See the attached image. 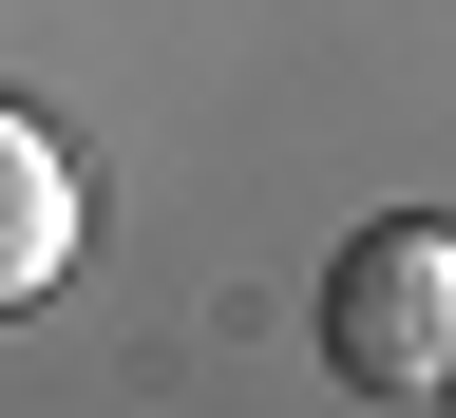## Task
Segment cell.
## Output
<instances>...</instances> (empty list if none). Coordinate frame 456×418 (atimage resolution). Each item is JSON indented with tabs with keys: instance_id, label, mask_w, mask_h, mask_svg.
Here are the masks:
<instances>
[{
	"instance_id": "2",
	"label": "cell",
	"mask_w": 456,
	"mask_h": 418,
	"mask_svg": "<svg viewBox=\"0 0 456 418\" xmlns=\"http://www.w3.org/2000/svg\"><path fill=\"white\" fill-rule=\"evenodd\" d=\"M57 266H77V171H57L38 114H0V324H20Z\"/></svg>"
},
{
	"instance_id": "1",
	"label": "cell",
	"mask_w": 456,
	"mask_h": 418,
	"mask_svg": "<svg viewBox=\"0 0 456 418\" xmlns=\"http://www.w3.org/2000/svg\"><path fill=\"white\" fill-rule=\"evenodd\" d=\"M437 342H456V228L399 209V228H362L342 285H323V362L362 381V399H437Z\"/></svg>"
}]
</instances>
